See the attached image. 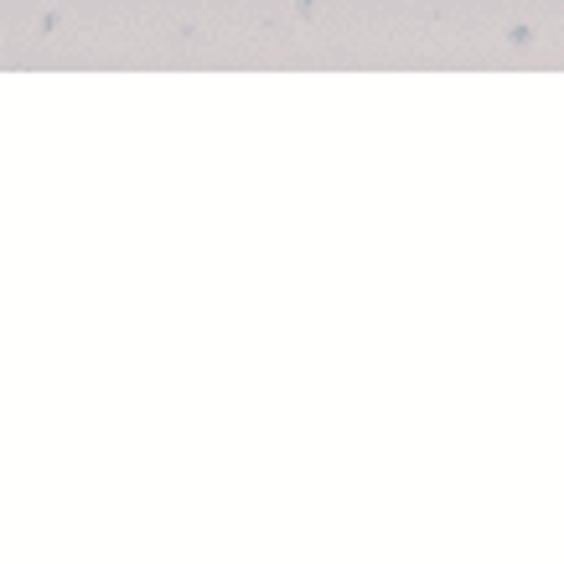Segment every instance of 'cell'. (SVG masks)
<instances>
[]
</instances>
